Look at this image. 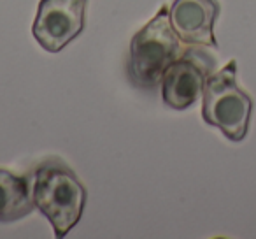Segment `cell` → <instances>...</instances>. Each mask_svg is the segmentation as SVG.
Here are the masks:
<instances>
[{"label": "cell", "instance_id": "cell-1", "mask_svg": "<svg viewBox=\"0 0 256 239\" xmlns=\"http://www.w3.org/2000/svg\"><path fill=\"white\" fill-rule=\"evenodd\" d=\"M36 207L48 218L58 239L65 237L84 213L88 192L74 171L60 158H46L30 172Z\"/></svg>", "mask_w": 256, "mask_h": 239}, {"label": "cell", "instance_id": "cell-2", "mask_svg": "<svg viewBox=\"0 0 256 239\" xmlns=\"http://www.w3.org/2000/svg\"><path fill=\"white\" fill-rule=\"evenodd\" d=\"M181 57V39L170 23L167 6L134 36L126 62L128 79L142 90L160 86L165 71Z\"/></svg>", "mask_w": 256, "mask_h": 239}, {"label": "cell", "instance_id": "cell-3", "mask_svg": "<svg viewBox=\"0 0 256 239\" xmlns=\"http://www.w3.org/2000/svg\"><path fill=\"white\" fill-rule=\"evenodd\" d=\"M252 114V99L237 85V62L230 60L221 71L209 76L202 93V118L221 130L226 139H246Z\"/></svg>", "mask_w": 256, "mask_h": 239}, {"label": "cell", "instance_id": "cell-4", "mask_svg": "<svg viewBox=\"0 0 256 239\" xmlns=\"http://www.w3.org/2000/svg\"><path fill=\"white\" fill-rule=\"evenodd\" d=\"M216 60L202 46H192L165 71L162 78V97L172 109H188L204 93L206 83L214 74Z\"/></svg>", "mask_w": 256, "mask_h": 239}, {"label": "cell", "instance_id": "cell-5", "mask_svg": "<svg viewBox=\"0 0 256 239\" xmlns=\"http://www.w3.org/2000/svg\"><path fill=\"white\" fill-rule=\"evenodd\" d=\"M88 0H40L34 20V39L58 53L84 30Z\"/></svg>", "mask_w": 256, "mask_h": 239}, {"label": "cell", "instance_id": "cell-6", "mask_svg": "<svg viewBox=\"0 0 256 239\" xmlns=\"http://www.w3.org/2000/svg\"><path fill=\"white\" fill-rule=\"evenodd\" d=\"M168 16L181 43L218 48L214 37V23L220 16L218 0H174L168 8Z\"/></svg>", "mask_w": 256, "mask_h": 239}, {"label": "cell", "instance_id": "cell-7", "mask_svg": "<svg viewBox=\"0 0 256 239\" xmlns=\"http://www.w3.org/2000/svg\"><path fill=\"white\" fill-rule=\"evenodd\" d=\"M36 204L28 176L0 169V221H16L32 214Z\"/></svg>", "mask_w": 256, "mask_h": 239}]
</instances>
